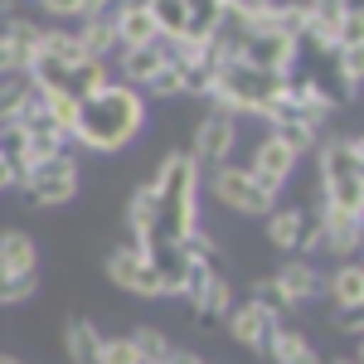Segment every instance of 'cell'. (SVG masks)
<instances>
[{"instance_id": "cell-1", "label": "cell", "mask_w": 364, "mask_h": 364, "mask_svg": "<svg viewBox=\"0 0 364 364\" xmlns=\"http://www.w3.org/2000/svg\"><path fill=\"white\" fill-rule=\"evenodd\" d=\"M141 127H146V92L112 78L97 92L78 97V112H73L68 136L83 151H122V146H132L141 136Z\"/></svg>"}, {"instance_id": "cell-2", "label": "cell", "mask_w": 364, "mask_h": 364, "mask_svg": "<svg viewBox=\"0 0 364 364\" xmlns=\"http://www.w3.org/2000/svg\"><path fill=\"white\" fill-rule=\"evenodd\" d=\"M25 78H29V87H39V92L87 97V92H97L102 83H112V68L97 63V58H87L83 49H78V39H73V29H44L39 54L29 58Z\"/></svg>"}, {"instance_id": "cell-3", "label": "cell", "mask_w": 364, "mask_h": 364, "mask_svg": "<svg viewBox=\"0 0 364 364\" xmlns=\"http://www.w3.org/2000/svg\"><path fill=\"white\" fill-rule=\"evenodd\" d=\"M199 175L204 170L180 151H170L161 161V170L151 175V185H156V233H151V243H185L199 228Z\"/></svg>"}, {"instance_id": "cell-4", "label": "cell", "mask_w": 364, "mask_h": 364, "mask_svg": "<svg viewBox=\"0 0 364 364\" xmlns=\"http://www.w3.org/2000/svg\"><path fill=\"white\" fill-rule=\"evenodd\" d=\"M321 151V204L316 209H364V141L360 136H331Z\"/></svg>"}, {"instance_id": "cell-5", "label": "cell", "mask_w": 364, "mask_h": 364, "mask_svg": "<svg viewBox=\"0 0 364 364\" xmlns=\"http://www.w3.org/2000/svg\"><path fill=\"white\" fill-rule=\"evenodd\" d=\"M282 87H287V78H277V73H262V68H248V63H224L214 73L209 102L233 117H262L282 97Z\"/></svg>"}, {"instance_id": "cell-6", "label": "cell", "mask_w": 364, "mask_h": 364, "mask_svg": "<svg viewBox=\"0 0 364 364\" xmlns=\"http://www.w3.org/2000/svg\"><path fill=\"white\" fill-rule=\"evenodd\" d=\"M20 190L44 209H58L78 195V161L63 151V156H44V161H29L20 175Z\"/></svg>"}, {"instance_id": "cell-7", "label": "cell", "mask_w": 364, "mask_h": 364, "mask_svg": "<svg viewBox=\"0 0 364 364\" xmlns=\"http://www.w3.org/2000/svg\"><path fill=\"white\" fill-rule=\"evenodd\" d=\"M209 195L219 199L224 209H233V214H272L277 209V195L267 185H257L248 166H233V161L209 170Z\"/></svg>"}, {"instance_id": "cell-8", "label": "cell", "mask_w": 364, "mask_h": 364, "mask_svg": "<svg viewBox=\"0 0 364 364\" xmlns=\"http://www.w3.org/2000/svg\"><path fill=\"white\" fill-rule=\"evenodd\" d=\"M296 58H301V44L296 39H287V34H277V29H267V25H257V29L238 25V63L287 78Z\"/></svg>"}, {"instance_id": "cell-9", "label": "cell", "mask_w": 364, "mask_h": 364, "mask_svg": "<svg viewBox=\"0 0 364 364\" xmlns=\"http://www.w3.org/2000/svg\"><path fill=\"white\" fill-rule=\"evenodd\" d=\"M364 233V214H345V209H316V224H311L306 252L321 257H355Z\"/></svg>"}, {"instance_id": "cell-10", "label": "cell", "mask_w": 364, "mask_h": 364, "mask_svg": "<svg viewBox=\"0 0 364 364\" xmlns=\"http://www.w3.org/2000/svg\"><path fill=\"white\" fill-rule=\"evenodd\" d=\"M233 146H238V117L224 112V107H209L204 122L195 127V151H190V161L199 170H219L233 156Z\"/></svg>"}, {"instance_id": "cell-11", "label": "cell", "mask_w": 364, "mask_h": 364, "mask_svg": "<svg viewBox=\"0 0 364 364\" xmlns=\"http://www.w3.org/2000/svg\"><path fill=\"white\" fill-rule=\"evenodd\" d=\"M272 282H277L282 301H287L291 311L316 301V296H326V272H321L311 257H287L277 272H272Z\"/></svg>"}, {"instance_id": "cell-12", "label": "cell", "mask_w": 364, "mask_h": 364, "mask_svg": "<svg viewBox=\"0 0 364 364\" xmlns=\"http://www.w3.org/2000/svg\"><path fill=\"white\" fill-rule=\"evenodd\" d=\"M350 5L355 0H306V34H301V44H311L316 54H336L340 25L350 15Z\"/></svg>"}, {"instance_id": "cell-13", "label": "cell", "mask_w": 364, "mask_h": 364, "mask_svg": "<svg viewBox=\"0 0 364 364\" xmlns=\"http://www.w3.org/2000/svg\"><path fill=\"white\" fill-rule=\"evenodd\" d=\"M296 161H301V156H296L291 146H282L277 136H262L257 146H252L248 170H252V180H257V185H267L272 195H282V185L296 175Z\"/></svg>"}, {"instance_id": "cell-14", "label": "cell", "mask_w": 364, "mask_h": 364, "mask_svg": "<svg viewBox=\"0 0 364 364\" xmlns=\"http://www.w3.org/2000/svg\"><path fill=\"white\" fill-rule=\"evenodd\" d=\"M166 68H170V44L166 39H156V44H146V49H122V54H117V73H122L117 83L146 92Z\"/></svg>"}, {"instance_id": "cell-15", "label": "cell", "mask_w": 364, "mask_h": 364, "mask_svg": "<svg viewBox=\"0 0 364 364\" xmlns=\"http://www.w3.org/2000/svg\"><path fill=\"white\" fill-rule=\"evenodd\" d=\"M311 224H316V209H296V204H277L267 214V243L282 252H306Z\"/></svg>"}, {"instance_id": "cell-16", "label": "cell", "mask_w": 364, "mask_h": 364, "mask_svg": "<svg viewBox=\"0 0 364 364\" xmlns=\"http://www.w3.org/2000/svg\"><path fill=\"white\" fill-rule=\"evenodd\" d=\"M224 321H228V331H233V340L248 345V350H267V340H272V331H277V321H272L267 311H257L252 301L233 306Z\"/></svg>"}, {"instance_id": "cell-17", "label": "cell", "mask_w": 364, "mask_h": 364, "mask_svg": "<svg viewBox=\"0 0 364 364\" xmlns=\"http://www.w3.org/2000/svg\"><path fill=\"white\" fill-rule=\"evenodd\" d=\"M73 39H78V49H83L87 58H97V63H112V58L122 54V44H117L112 20H107V15H97V20H78Z\"/></svg>"}, {"instance_id": "cell-18", "label": "cell", "mask_w": 364, "mask_h": 364, "mask_svg": "<svg viewBox=\"0 0 364 364\" xmlns=\"http://www.w3.org/2000/svg\"><path fill=\"white\" fill-rule=\"evenodd\" d=\"M190 311H195L199 326H219L228 311H233V287H228L224 272H214V277L204 282V291H199L195 301H190Z\"/></svg>"}, {"instance_id": "cell-19", "label": "cell", "mask_w": 364, "mask_h": 364, "mask_svg": "<svg viewBox=\"0 0 364 364\" xmlns=\"http://www.w3.org/2000/svg\"><path fill=\"white\" fill-rule=\"evenodd\" d=\"M97 350H102V331L87 316H73L63 326V355H68V364H97Z\"/></svg>"}, {"instance_id": "cell-20", "label": "cell", "mask_w": 364, "mask_h": 364, "mask_svg": "<svg viewBox=\"0 0 364 364\" xmlns=\"http://www.w3.org/2000/svg\"><path fill=\"white\" fill-rule=\"evenodd\" d=\"M0 39L10 44V54L20 63V73L29 68V58L39 54V39H44V25H34L25 15H5V29H0Z\"/></svg>"}, {"instance_id": "cell-21", "label": "cell", "mask_w": 364, "mask_h": 364, "mask_svg": "<svg viewBox=\"0 0 364 364\" xmlns=\"http://www.w3.org/2000/svg\"><path fill=\"white\" fill-rule=\"evenodd\" d=\"M267 355H272V364H321L316 345H311L296 326H277L272 340H267Z\"/></svg>"}, {"instance_id": "cell-22", "label": "cell", "mask_w": 364, "mask_h": 364, "mask_svg": "<svg viewBox=\"0 0 364 364\" xmlns=\"http://www.w3.org/2000/svg\"><path fill=\"white\" fill-rule=\"evenodd\" d=\"M0 272H39V248L25 228L0 233Z\"/></svg>"}, {"instance_id": "cell-23", "label": "cell", "mask_w": 364, "mask_h": 364, "mask_svg": "<svg viewBox=\"0 0 364 364\" xmlns=\"http://www.w3.org/2000/svg\"><path fill=\"white\" fill-rule=\"evenodd\" d=\"M326 296H331V306H336V311H360V301H364V272H360V262L336 267V272L326 277Z\"/></svg>"}, {"instance_id": "cell-24", "label": "cell", "mask_w": 364, "mask_h": 364, "mask_svg": "<svg viewBox=\"0 0 364 364\" xmlns=\"http://www.w3.org/2000/svg\"><path fill=\"white\" fill-rule=\"evenodd\" d=\"M224 25V0H185V39H214Z\"/></svg>"}, {"instance_id": "cell-25", "label": "cell", "mask_w": 364, "mask_h": 364, "mask_svg": "<svg viewBox=\"0 0 364 364\" xmlns=\"http://www.w3.org/2000/svg\"><path fill=\"white\" fill-rule=\"evenodd\" d=\"M141 262H146V248H136V243H122V248H112V252H107V277H112V287H122V291H136Z\"/></svg>"}, {"instance_id": "cell-26", "label": "cell", "mask_w": 364, "mask_h": 364, "mask_svg": "<svg viewBox=\"0 0 364 364\" xmlns=\"http://www.w3.org/2000/svg\"><path fill=\"white\" fill-rule=\"evenodd\" d=\"M34 112V87H29L25 73H15V78H5L0 83V122H25Z\"/></svg>"}, {"instance_id": "cell-27", "label": "cell", "mask_w": 364, "mask_h": 364, "mask_svg": "<svg viewBox=\"0 0 364 364\" xmlns=\"http://www.w3.org/2000/svg\"><path fill=\"white\" fill-rule=\"evenodd\" d=\"M262 25L301 44V34H306V0H272V10H267Z\"/></svg>"}, {"instance_id": "cell-28", "label": "cell", "mask_w": 364, "mask_h": 364, "mask_svg": "<svg viewBox=\"0 0 364 364\" xmlns=\"http://www.w3.org/2000/svg\"><path fill=\"white\" fill-rule=\"evenodd\" d=\"M0 161L10 166L15 185H20V175L29 166V146H25V127L20 122H0Z\"/></svg>"}, {"instance_id": "cell-29", "label": "cell", "mask_w": 364, "mask_h": 364, "mask_svg": "<svg viewBox=\"0 0 364 364\" xmlns=\"http://www.w3.org/2000/svg\"><path fill=\"white\" fill-rule=\"evenodd\" d=\"M127 340H132V350H136L141 364H166L170 355H175V345H170L161 331H151V326H141L136 336H127Z\"/></svg>"}, {"instance_id": "cell-30", "label": "cell", "mask_w": 364, "mask_h": 364, "mask_svg": "<svg viewBox=\"0 0 364 364\" xmlns=\"http://www.w3.org/2000/svg\"><path fill=\"white\" fill-rule=\"evenodd\" d=\"M248 301L257 311H267L277 326H287V316H291V306L282 301V291H277V282H272V277H257V282H252V296H248Z\"/></svg>"}, {"instance_id": "cell-31", "label": "cell", "mask_w": 364, "mask_h": 364, "mask_svg": "<svg viewBox=\"0 0 364 364\" xmlns=\"http://www.w3.org/2000/svg\"><path fill=\"white\" fill-rule=\"evenodd\" d=\"M39 291V272H0V306H20Z\"/></svg>"}, {"instance_id": "cell-32", "label": "cell", "mask_w": 364, "mask_h": 364, "mask_svg": "<svg viewBox=\"0 0 364 364\" xmlns=\"http://www.w3.org/2000/svg\"><path fill=\"white\" fill-rule=\"evenodd\" d=\"M331 68L340 73V87H345V92H360V83H364V49H336V54H331Z\"/></svg>"}, {"instance_id": "cell-33", "label": "cell", "mask_w": 364, "mask_h": 364, "mask_svg": "<svg viewBox=\"0 0 364 364\" xmlns=\"http://www.w3.org/2000/svg\"><path fill=\"white\" fill-rule=\"evenodd\" d=\"M267 10H272V0H224L228 25H243V29H257L267 20Z\"/></svg>"}, {"instance_id": "cell-34", "label": "cell", "mask_w": 364, "mask_h": 364, "mask_svg": "<svg viewBox=\"0 0 364 364\" xmlns=\"http://www.w3.org/2000/svg\"><path fill=\"white\" fill-rule=\"evenodd\" d=\"M180 248L190 252L195 262H214V267H219V243H214V238H209L204 228H195V233H190V238H185Z\"/></svg>"}, {"instance_id": "cell-35", "label": "cell", "mask_w": 364, "mask_h": 364, "mask_svg": "<svg viewBox=\"0 0 364 364\" xmlns=\"http://www.w3.org/2000/svg\"><path fill=\"white\" fill-rule=\"evenodd\" d=\"M97 364H141L136 350H132V340H102V350H97Z\"/></svg>"}, {"instance_id": "cell-36", "label": "cell", "mask_w": 364, "mask_h": 364, "mask_svg": "<svg viewBox=\"0 0 364 364\" xmlns=\"http://www.w3.org/2000/svg\"><path fill=\"white\" fill-rule=\"evenodd\" d=\"M146 92H151V97H185V92H180V73H175V63H170V68L146 87Z\"/></svg>"}, {"instance_id": "cell-37", "label": "cell", "mask_w": 364, "mask_h": 364, "mask_svg": "<svg viewBox=\"0 0 364 364\" xmlns=\"http://www.w3.org/2000/svg\"><path fill=\"white\" fill-rule=\"evenodd\" d=\"M39 5H44L49 15H63V20H68V15H73V20L83 15V0H39Z\"/></svg>"}, {"instance_id": "cell-38", "label": "cell", "mask_w": 364, "mask_h": 364, "mask_svg": "<svg viewBox=\"0 0 364 364\" xmlns=\"http://www.w3.org/2000/svg\"><path fill=\"white\" fill-rule=\"evenodd\" d=\"M15 73H20V63H15V54H10V44L0 39V83H5V78H15Z\"/></svg>"}, {"instance_id": "cell-39", "label": "cell", "mask_w": 364, "mask_h": 364, "mask_svg": "<svg viewBox=\"0 0 364 364\" xmlns=\"http://www.w3.org/2000/svg\"><path fill=\"white\" fill-rule=\"evenodd\" d=\"M166 364H209V360H199V355H190V350H175Z\"/></svg>"}, {"instance_id": "cell-40", "label": "cell", "mask_w": 364, "mask_h": 364, "mask_svg": "<svg viewBox=\"0 0 364 364\" xmlns=\"http://www.w3.org/2000/svg\"><path fill=\"white\" fill-rule=\"evenodd\" d=\"M10 185H15V175H10V166H5V161H0V195H5Z\"/></svg>"}, {"instance_id": "cell-41", "label": "cell", "mask_w": 364, "mask_h": 364, "mask_svg": "<svg viewBox=\"0 0 364 364\" xmlns=\"http://www.w3.org/2000/svg\"><path fill=\"white\" fill-rule=\"evenodd\" d=\"M0 364H25V360H20V355H5V350H0Z\"/></svg>"}, {"instance_id": "cell-42", "label": "cell", "mask_w": 364, "mask_h": 364, "mask_svg": "<svg viewBox=\"0 0 364 364\" xmlns=\"http://www.w3.org/2000/svg\"><path fill=\"white\" fill-rule=\"evenodd\" d=\"M321 364H360V360H355V355H350V360H321Z\"/></svg>"}]
</instances>
